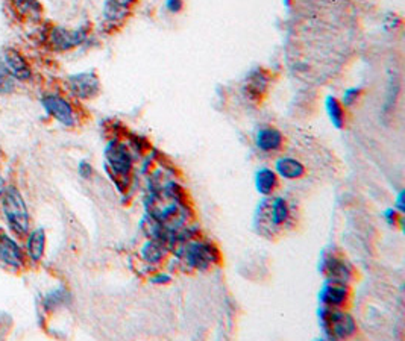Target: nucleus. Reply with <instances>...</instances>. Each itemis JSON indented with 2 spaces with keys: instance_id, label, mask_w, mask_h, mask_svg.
I'll return each mask as SVG.
<instances>
[{
  "instance_id": "obj_13",
  "label": "nucleus",
  "mask_w": 405,
  "mask_h": 341,
  "mask_svg": "<svg viewBox=\"0 0 405 341\" xmlns=\"http://www.w3.org/2000/svg\"><path fill=\"white\" fill-rule=\"evenodd\" d=\"M0 261L14 268H20L23 266V253L19 244L6 234H0Z\"/></svg>"
},
{
  "instance_id": "obj_7",
  "label": "nucleus",
  "mask_w": 405,
  "mask_h": 341,
  "mask_svg": "<svg viewBox=\"0 0 405 341\" xmlns=\"http://www.w3.org/2000/svg\"><path fill=\"white\" fill-rule=\"evenodd\" d=\"M2 61L5 67L8 68V72L13 75L16 80L20 82H28L32 78V68L28 63V60L23 53L14 47H5L2 52Z\"/></svg>"
},
{
  "instance_id": "obj_30",
  "label": "nucleus",
  "mask_w": 405,
  "mask_h": 341,
  "mask_svg": "<svg viewBox=\"0 0 405 341\" xmlns=\"http://www.w3.org/2000/svg\"><path fill=\"white\" fill-rule=\"evenodd\" d=\"M386 220L390 225H395L396 223V211L395 209H387L386 211Z\"/></svg>"
},
{
  "instance_id": "obj_15",
  "label": "nucleus",
  "mask_w": 405,
  "mask_h": 341,
  "mask_svg": "<svg viewBox=\"0 0 405 341\" xmlns=\"http://www.w3.org/2000/svg\"><path fill=\"white\" fill-rule=\"evenodd\" d=\"M323 268L328 275V280L332 282H342V284H348L352 279V268L346 264L340 258H330L323 264Z\"/></svg>"
},
{
  "instance_id": "obj_11",
  "label": "nucleus",
  "mask_w": 405,
  "mask_h": 341,
  "mask_svg": "<svg viewBox=\"0 0 405 341\" xmlns=\"http://www.w3.org/2000/svg\"><path fill=\"white\" fill-rule=\"evenodd\" d=\"M13 16L21 21H40L43 6L40 0H6Z\"/></svg>"
},
{
  "instance_id": "obj_31",
  "label": "nucleus",
  "mask_w": 405,
  "mask_h": 341,
  "mask_svg": "<svg viewBox=\"0 0 405 341\" xmlns=\"http://www.w3.org/2000/svg\"><path fill=\"white\" fill-rule=\"evenodd\" d=\"M398 208H399L401 211L405 209V206H404V192H401V193L398 194Z\"/></svg>"
},
{
  "instance_id": "obj_17",
  "label": "nucleus",
  "mask_w": 405,
  "mask_h": 341,
  "mask_svg": "<svg viewBox=\"0 0 405 341\" xmlns=\"http://www.w3.org/2000/svg\"><path fill=\"white\" fill-rule=\"evenodd\" d=\"M269 205V213L268 219L273 226H283L285 225V221L290 219V208L288 204L284 201L283 197H275L273 201L268 202Z\"/></svg>"
},
{
  "instance_id": "obj_28",
  "label": "nucleus",
  "mask_w": 405,
  "mask_h": 341,
  "mask_svg": "<svg viewBox=\"0 0 405 341\" xmlns=\"http://www.w3.org/2000/svg\"><path fill=\"white\" fill-rule=\"evenodd\" d=\"M108 2L115 4V5H119V6H123V8L132 9L138 4V0H108Z\"/></svg>"
},
{
  "instance_id": "obj_22",
  "label": "nucleus",
  "mask_w": 405,
  "mask_h": 341,
  "mask_svg": "<svg viewBox=\"0 0 405 341\" xmlns=\"http://www.w3.org/2000/svg\"><path fill=\"white\" fill-rule=\"evenodd\" d=\"M142 256L147 264H158L163 260V248L157 241H147L142 249Z\"/></svg>"
},
{
  "instance_id": "obj_16",
  "label": "nucleus",
  "mask_w": 405,
  "mask_h": 341,
  "mask_svg": "<svg viewBox=\"0 0 405 341\" xmlns=\"http://www.w3.org/2000/svg\"><path fill=\"white\" fill-rule=\"evenodd\" d=\"M131 11L132 9L119 6V5L111 4L108 2V0H105V2H103V9H102L103 23H105V26L108 28L123 26V23L131 16Z\"/></svg>"
},
{
  "instance_id": "obj_27",
  "label": "nucleus",
  "mask_w": 405,
  "mask_h": 341,
  "mask_svg": "<svg viewBox=\"0 0 405 341\" xmlns=\"http://www.w3.org/2000/svg\"><path fill=\"white\" fill-rule=\"evenodd\" d=\"M166 9L172 14H178L184 9V0H166Z\"/></svg>"
},
{
  "instance_id": "obj_29",
  "label": "nucleus",
  "mask_w": 405,
  "mask_h": 341,
  "mask_svg": "<svg viewBox=\"0 0 405 341\" xmlns=\"http://www.w3.org/2000/svg\"><path fill=\"white\" fill-rule=\"evenodd\" d=\"M150 282H152V284H167V282H170V276L164 275V273H159V275H155V276L150 278Z\"/></svg>"
},
{
  "instance_id": "obj_10",
  "label": "nucleus",
  "mask_w": 405,
  "mask_h": 341,
  "mask_svg": "<svg viewBox=\"0 0 405 341\" xmlns=\"http://www.w3.org/2000/svg\"><path fill=\"white\" fill-rule=\"evenodd\" d=\"M285 138L280 129H276L273 126H264L258 129V132L256 135V146L264 152V154H275V152H280L284 147Z\"/></svg>"
},
{
  "instance_id": "obj_21",
  "label": "nucleus",
  "mask_w": 405,
  "mask_h": 341,
  "mask_svg": "<svg viewBox=\"0 0 405 341\" xmlns=\"http://www.w3.org/2000/svg\"><path fill=\"white\" fill-rule=\"evenodd\" d=\"M17 88V80L8 72L5 64L0 61V96L13 94Z\"/></svg>"
},
{
  "instance_id": "obj_26",
  "label": "nucleus",
  "mask_w": 405,
  "mask_h": 341,
  "mask_svg": "<svg viewBox=\"0 0 405 341\" xmlns=\"http://www.w3.org/2000/svg\"><path fill=\"white\" fill-rule=\"evenodd\" d=\"M78 172L80 174V178H84V179H90L91 176H93V173H95V170H93V166L87 161H80L79 162Z\"/></svg>"
},
{
  "instance_id": "obj_6",
  "label": "nucleus",
  "mask_w": 405,
  "mask_h": 341,
  "mask_svg": "<svg viewBox=\"0 0 405 341\" xmlns=\"http://www.w3.org/2000/svg\"><path fill=\"white\" fill-rule=\"evenodd\" d=\"M325 334L331 338H348L357 332V325L349 314L325 310L320 315Z\"/></svg>"
},
{
  "instance_id": "obj_8",
  "label": "nucleus",
  "mask_w": 405,
  "mask_h": 341,
  "mask_svg": "<svg viewBox=\"0 0 405 341\" xmlns=\"http://www.w3.org/2000/svg\"><path fill=\"white\" fill-rule=\"evenodd\" d=\"M270 82V75L268 70H264L261 67L252 70V72L246 76L245 84H243V93L248 100L258 102L261 100L265 93H268Z\"/></svg>"
},
{
  "instance_id": "obj_3",
  "label": "nucleus",
  "mask_w": 405,
  "mask_h": 341,
  "mask_svg": "<svg viewBox=\"0 0 405 341\" xmlns=\"http://www.w3.org/2000/svg\"><path fill=\"white\" fill-rule=\"evenodd\" d=\"M108 172L112 178H128L134 167V155L131 149L122 140L111 138L103 150Z\"/></svg>"
},
{
  "instance_id": "obj_25",
  "label": "nucleus",
  "mask_w": 405,
  "mask_h": 341,
  "mask_svg": "<svg viewBox=\"0 0 405 341\" xmlns=\"http://www.w3.org/2000/svg\"><path fill=\"white\" fill-rule=\"evenodd\" d=\"M362 94H363V88H360V87L348 88V90H344L343 98L340 102L344 108H351L358 102V99L362 98Z\"/></svg>"
},
{
  "instance_id": "obj_24",
  "label": "nucleus",
  "mask_w": 405,
  "mask_h": 341,
  "mask_svg": "<svg viewBox=\"0 0 405 341\" xmlns=\"http://www.w3.org/2000/svg\"><path fill=\"white\" fill-rule=\"evenodd\" d=\"M68 300V293L65 290H55L52 293H49L48 298L44 300L46 308H56L60 307V305L65 303Z\"/></svg>"
},
{
  "instance_id": "obj_9",
  "label": "nucleus",
  "mask_w": 405,
  "mask_h": 341,
  "mask_svg": "<svg viewBox=\"0 0 405 341\" xmlns=\"http://www.w3.org/2000/svg\"><path fill=\"white\" fill-rule=\"evenodd\" d=\"M185 258H187V261L191 267L208 268L219 260V251L214 248L213 244L194 243L189 246Z\"/></svg>"
},
{
  "instance_id": "obj_4",
  "label": "nucleus",
  "mask_w": 405,
  "mask_h": 341,
  "mask_svg": "<svg viewBox=\"0 0 405 341\" xmlns=\"http://www.w3.org/2000/svg\"><path fill=\"white\" fill-rule=\"evenodd\" d=\"M41 107L52 119L65 127H73L78 123V112L75 105L63 94L49 93L41 98Z\"/></svg>"
},
{
  "instance_id": "obj_18",
  "label": "nucleus",
  "mask_w": 405,
  "mask_h": 341,
  "mask_svg": "<svg viewBox=\"0 0 405 341\" xmlns=\"http://www.w3.org/2000/svg\"><path fill=\"white\" fill-rule=\"evenodd\" d=\"M278 187V174L275 170L263 167L256 173V188L263 196H270Z\"/></svg>"
},
{
  "instance_id": "obj_20",
  "label": "nucleus",
  "mask_w": 405,
  "mask_h": 341,
  "mask_svg": "<svg viewBox=\"0 0 405 341\" xmlns=\"http://www.w3.org/2000/svg\"><path fill=\"white\" fill-rule=\"evenodd\" d=\"M46 234L43 229L32 231L28 237V253L33 261H40L44 255Z\"/></svg>"
},
{
  "instance_id": "obj_14",
  "label": "nucleus",
  "mask_w": 405,
  "mask_h": 341,
  "mask_svg": "<svg viewBox=\"0 0 405 341\" xmlns=\"http://www.w3.org/2000/svg\"><path fill=\"white\" fill-rule=\"evenodd\" d=\"M275 172L284 179H299L303 178L307 170L300 161L290 157H281L275 162Z\"/></svg>"
},
{
  "instance_id": "obj_19",
  "label": "nucleus",
  "mask_w": 405,
  "mask_h": 341,
  "mask_svg": "<svg viewBox=\"0 0 405 341\" xmlns=\"http://www.w3.org/2000/svg\"><path fill=\"white\" fill-rule=\"evenodd\" d=\"M325 110H327L328 119L332 123V126L335 129H343L346 125V111H344L342 102L337 98L328 96L325 99Z\"/></svg>"
},
{
  "instance_id": "obj_2",
  "label": "nucleus",
  "mask_w": 405,
  "mask_h": 341,
  "mask_svg": "<svg viewBox=\"0 0 405 341\" xmlns=\"http://www.w3.org/2000/svg\"><path fill=\"white\" fill-rule=\"evenodd\" d=\"M91 26L83 25L76 29L52 26L46 32V44L53 52H68L83 46L90 38Z\"/></svg>"
},
{
  "instance_id": "obj_1",
  "label": "nucleus",
  "mask_w": 405,
  "mask_h": 341,
  "mask_svg": "<svg viewBox=\"0 0 405 341\" xmlns=\"http://www.w3.org/2000/svg\"><path fill=\"white\" fill-rule=\"evenodd\" d=\"M2 211L9 228L19 235H25L29 229V214L26 202L16 187H8L2 194Z\"/></svg>"
},
{
  "instance_id": "obj_12",
  "label": "nucleus",
  "mask_w": 405,
  "mask_h": 341,
  "mask_svg": "<svg viewBox=\"0 0 405 341\" xmlns=\"http://www.w3.org/2000/svg\"><path fill=\"white\" fill-rule=\"evenodd\" d=\"M348 295H349V291L346 284L330 280L325 285H323L319 298L322 303L328 305V307H343L346 300H348Z\"/></svg>"
},
{
  "instance_id": "obj_33",
  "label": "nucleus",
  "mask_w": 405,
  "mask_h": 341,
  "mask_svg": "<svg viewBox=\"0 0 405 341\" xmlns=\"http://www.w3.org/2000/svg\"><path fill=\"white\" fill-rule=\"evenodd\" d=\"M284 5H285V6L290 5V0H284Z\"/></svg>"
},
{
  "instance_id": "obj_23",
  "label": "nucleus",
  "mask_w": 405,
  "mask_h": 341,
  "mask_svg": "<svg viewBox=\"0 0 405 341\" xmlns=\"http://www.w3.org/2000/svg\"><path fill=\"white\" fill-rule=\"evenodd\" d=\"M398 93H399V82L396 75H390V80H389V94L386 99V112H390L393 108H395V102L398 99Z\"/></svg>"
},
{
  "instance_id": "obj_5",
  "label": "nucleus",
  "mask_w": 405,
  "mask_h": 341,
  "mask_svg": "<svg viewBox=\"0 0 405 341\" xmlns=\"http://www.w3.org/2000/svg\"><path fill=\"white\" fill-rule=\"evenodd\" d=\"M64 85L73 98L79 100H91L99 96L100 79L95 72H80L65 78Z\"/></svg>"
},
{
  "instance_id": "obj_32",
  "label": "nucleus",
  "mask_w": 405,
  "mask_h": 341,
  "mask_svg": "<svg viewBox=\"0 0 405 341\" xmlns=\"http://www.w3.org/2000/svg\"><path fill=\"white\" fill-rule=\"evenodd\" d=\"M4 192H5V179H4V176L0 174V196L4 194Z\"/></svg>"
}]
</instances>
